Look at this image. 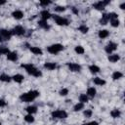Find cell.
<instances>
[{"label":"cell","mask_w":125,"mask_h":125,"mask_svg":"<svg viewBox=\"0 0 125 125\" xmlns=\"http://www.w3.org/2000/svg\"><path fill=\"white\" fill-rule=\"evenodd\" d=\"M39 91L37 90H31V91H28L26 93H23L20 96V100L23 103H30L32 101H34L37 97H39Z\"/></svg>","instance_id":"cell-1"},{"label":"cell","mask_w":125,"mask_h":125,"mask_svg":"<svg viewBox=\"0 0 125 125\" xmlns=\"http://www.w3.org/2000/svg\"><path fill=\"white\" fill-rule=\"evenodd\" d=\"M21 67L24 68V70H25L28 74H30V75H32V76H34V77H40V76H42V72H41L35 65H33L32 63L21 64Z\"/></svg>","instance_id":"cell-2"},{"label":"cell","mask_w":125,"mask_h":125,"mask_svg":"<svg viewBox=\"0 0 125 125\" xmlns=\"http://www.w3.org/2000/svg\"><path fill=\"white\" fill-rule=\"evenodd\" d=\"M62 50H63V46L60 43H56V44H53V45H50L47 47V51L53 55H57L60 52H62Z\"/></svg>","instance_id":"cell-3"},{"label":"cell","mask_w":125,"mask_h":125,"mask_svg":"<svg viewBox=\"0 0 125 125\" xmlns=\"http://www.w3.org/2000/svg\"><path fill=\"white\" fill-rule=\"evenodd\" d=\"M52 117L57 118V119H64V118L67 117V112L65 110H62V109L54 110L52 112Z\"/></svg>","instance_id":"cell-4"},{"label":"cell","mask_w":125,"mask_h":125,"mask_svg":"<svg viewBox=\"0 0 125 125\" xmlns=\"http://www.w3.org/2000/svg\"><path fill=\"white\" fill-rule=\"evenodd\" d=\"M11 37H12L11 30L4 29V28H1V29H0V42L10 40V39H11Z\"/></svg>","instance_id":"cell-5"},{"label":"cell","mask_w":125,"mask_h":125,"mask_svg":"<svg viewBox=\"0 0 125 125\" xmlns=\"http://www.w3.org/2000/svg\"><path fill=\"white\" fill-rule=\"evenodd\" d=\"M53 18H54V20H55V22H56L58 25L64 26V25H68V23H69V21H68L67 19L62 18V17H61V16L55 15V16H53Z\"/></svg>","instance_id":"cell-6"},{"label":"cell","mask_w":125,"mask_h":125,"mask_svg":"<svg viewBox=\"0 0 125 125\" xmlns=\"http://www.w3.org/2000/svg\"><path fill=\"white\" fill-rule=\"evenodd\" d=\"M109 3H110V1H109V0L98 1V2H96V3H94V4H93V8H94V9H96V10H98V11H102V10H104V7H105L106 5H108Z\"/></svg>","instance_id":"cell-7"},{"label":"cell","mask_w":125,"mask_h":125,"mask_svg":"<svg viewBox=\"0 0 125 125\" xmlns=\"http://www.w3.org/2000/svg\"><path fill=\"white\" fill-rule=\"evenodd\" d=\"M12 35H17V36H22L25 33V29L21 25H16L12 30H11Z\"/></svg>","instance_id":"cell-8"},{"label":"cell","mask_w":125,"mask_h":125,"mask_svg":"<svg viewBox=\"0 0 125 125\" xmlns=\"http://www.w3.org/2000/svg\"><path fill=\"white\" fill-rule=\"evenodd\" d=\"M66 65L68 66L69 70L72 71V72H79L81 70V68H82L81 65L78 64V63H76V62H67Z\"/></svg>","instance_id":"cell-9"},{"label":"cell","mask_w":125,"mask_h":125,"mask_svg":"<svg viewBox=\"0 0 125 125\" xmlns=\"http://www.w3.org/2000/svg\"><path fill=\"white\" fill-rule=\"evenodd\" d=\"M117 49V44L116 43H114V42H109L106 46H105V48H104V51L107 53V54H112L115 50Z\"/></svg>","instance_id":"cell-10"},{"label":"cell","mask_w":125,"mask_h":125,"mask_svg":"<svg viewBox=\"0 0 125 125\" xmlns=\"http://www.w3.org/2000/svg\"><path fill=\"white\" fill-rule=\"evenodd\" d=\"M40 17H41V20L47 21L48 19H50V18L52 17V15H51V13H50L49 11L43 10V11H41V13H40Z\"/></svg>","instance_id":"cell-11"},{"label":"cell","mask_w":125,"mask_h":125,"mask_svg":"<svg viewBox=\"0 0 125 125\" xmlns=\"http://www.w3.org/2000/svg\"><path fill=\"white\" fill-rule=\"evenodd\" d=\"M12 16H13V18L16 19V20H21V19L23 18V13H22V11H21V10H16V11H14V12L12 13Z\"/></svg>","instance_id":"cell-12"},{"label":"cell","mask_w":125,"mask_h":125,"mask_svg":"<svg viewBox=\"0 0 125 125\" xmlns=\"http://www.w3.org/2000/svg\"><path fill=\"white\" fill-rule=\"evenodd\" d=\"M7 60L11 62H16L18 60V54L17 52H9L7 55Z\"/></svg>","instance_id":"cell-13"},{"label":"cell","mask_w":125,"mask_h":125,"mask_svg":"<svg viewBox=\"0 0 125 125\" xmlns=\"http://www.w3.org/2000/svg\"><path fill=\"white\" fill-rule=\"evenodd\" d=\"M29 50H30V52H31L32 54H34V55H36V56H41V55H43V51H42V49H40L39 47H30Z\"/></svg>","instance_id":"cell-14"},{"label":"cell","mask_w":125,"mask_h":125,"mask_svg":"<svg viewBox=\"0 0 125 125\" xmlns=\"http://www.w3.org/2000/svg\"><path fill=\"white\" fill-rule=\"evenodd\" d=\"M107 60L110 62H117L119 60H120V56L118 54H110L107 58Z\"/></svg>","instance_id":"cell-15"},{"label":"cell","mask_w":125,"mask_h":125,"mask_svg":"<svg viewBox=\"0 0 125 125\" xmlns=\"http://www.w3.org/2000/svg\"><path fill=\"white\" fill-rule=\"evenodd\" d=\"M93 82H94V84H96L98 86H104L106 83L105 80L103 79V78H101V77H95V78H93Z\"/></svg>","instance_id":"cell-16"},{"label":"cell","mask_w":125,"mask_h":125,"mask_svg":"<svg viewBox=\"0 0 125 125\" xmlns=\"http://www.w3.org/2000/svg\"><path fill=\"white\" fill-rule=\"evenodd\" d=\"M98 35H99V37H100L101 39H104V38L108 37V35H109V31L106 30V29H101V30H99Z\"/></svg>","instance_id":"cell-17"},{"label":"cell","mask_w":125,"mask_h":125,"mask_svg":"<svg viewBox=\"0 0 125 125\" xmlns=\"http://www.w3.org/2000/svg\"><path fill=\"white\" fill-rule=\"evenodd\" d=\"M96 93H97V91H96V89H95L94 87H89V88L87 89L86 95H87L89 98H94V97L96 96Z\"/></svg>","instance_id":"cell-18"},{"label":"cell","mask_w":125,"mask_h":125,"mask_svg":"<svg viewBox=\"0 0 125 125\" xmlns=\"http://www.w3.org/2000/svg\"><path fill=\"white\" fill-rule=\"evenodd\" d=\"M12 79H13L16 83H21V82L23 81L24 77H23V75H21V74L18 73V74H15V75L12 77Z\"/></svg>","instance_id":"cell-19"},{"label":"cell","mask_w":125,"mask_h":125,"mask_svg":"<svg viewBox=\"0 0 125 125\" xmlns=\"http://www.w3.org/2000/svg\"><path fill=\"white\" fill-rule=\"evenodd\" d=\"M38 25H39L40 27H42L43 29H46V30L50 29V25L47 23V21H43V20H40V21H38Z\"/></svg>","instance_id":"cell-20"},{"label":"cell","mask_w":125,"mask_h":125,"mask_svg":"<svg viewBox=\"0 0 125 125\" xmlns=\"http://www.w3.org/2000/svg\"><path fill=\"white\" fill-rule=\"evenodd\" d=\"M45 68H47L48 70H54L57 67V64L55 62H45L43 65Z\"/></svg>","instance_id":"cell-21"},{"label":"cell","mask_w":125,"mask_h":125,"mask_svg":"<svg viewBox=\"0 0 125 125\" xmlns=\"http://www.w3.org/2000/svg\"><path fill=\"white\" fill-rule=\"evenodd\" d=\"M110 115H111L112 118H118L121 115V111L119 109H117V108H114V109H112L110 111Z\"/></svg>","instance_id":"cell-22"},{"label":"cell","mask_w":125,"mask_h":125,"mask_svg":"<svg viewBox=\"0 0 125 125\" xmlns=\"http://www.w3.org/2000/svg\"><path fill=\"white\" fill-rule=\"evenodd\" d=\"M25 110H26V112L28 114H33V113H36L37 112V107L35 105H29V106H27L25 108Z\"/></svg>","instance_id":"cell-23"},{"label":"cell","mask_w":125,"mask_h":125,"mask_svg":"<svg viewBox=\"0 0 125 125\" xmlns=\"http://www.w3.org/2000/svg\"><path fill=\"white\" fill-rule=\"evenodd\" d=\"M111 77H112L113 80H118V79H120V78L123 77V73L120 72V71H117V70H116V71H114V72L112 73Z\"/></svg>","instance_id":"cell-24"},{"label":"cell","mask_w":125,"mask_h":125,"mask_svg":"<svg viewBox=\"0 0 125 125\" xmlns=\"http://www.w3.org/2000/svg\"><path fill=\"white\" fill-rule=\"evenodd\" d=\"M108 17H107V14H104L103 16H102V18L100 19V24H103V25H104V24H106L107 22H108Z\"/></svg>","instance_id":"cell-25"},{"label":"cell","mask_w":125,"mask_h":125,"mask_svg":"<svg viewBox=\"0 0 125 125\" xmlns=\"http://www.w3.org/2000/svg\"><path fill=\"white\" fill-rule=\"evenodd\" d=\"M89 70L91 71V73L96 74V73H99L100 72V67L98 65H96V64H92V65L89 66Z\"/></svg>","instance_id":"cell-26"},{"label":"cell","mask_w":125,"mask_h":125,"mask_svg":"<svg viewBox=\"0 0 125 125\" xmlns=\"http://www.w3.org/2000/svg\"><path fill=\"white\" fill-rule=\"evenodd\" d=\"M0 80L3 81V82H10L12 80V77L10 75L6 74V73H3V74L0 75Z\"/></svg>","instance_id":"cell-27"},{"label":"cell","mask_w":125,"mask_h":125,"mask_svg":"<svg viewBox=\"0 0 125 125\" xmlns=\"http://www.w3.org/2000/svg\"><path fill=\"white\" fill-rule=\"evenodd\" d=\"M78 31H80L81 33L85 34V33H87L89 31V27L86 24H81V25L78 26Z\"/></svg>","instance_id":"cell-28"},{"label":"cell","mask_w":125,"mask_h":125,"mask_svg":"<svg viewBox=\"0 0 125 125\" xmlns=\"http://www.w3.org/2000/svg\"><path fill=\"white\" fill-rule=\"evenodd\" d=\"M88 101H89V97L86 94H81L79 96V103L86 104V103H88Z\"/></svg>","instance_id":"cell-29"},{"label":"cell","mask_w":125,"mask_h":125,"mask_svg":"<svg viewBox=\"0 0 125 125\" xmlns=\"http://www.w3.org/2000/svg\"><path fill=\"white\" fill-rule=\"evenodd\" d=\"M84 108V104H82V103H77L76 104H74V106H73V110L74 111H80V110H82Z\"/></svg>","instance_id":"cell-30"},{"label":"cell","mask_w":125,"mask_h":125,"mask_svg":"<svg viewBox=\"0 0 125 125\" xmlns=\"http://www.w3.org/2000/svg\"><path fill=\"white\" fill-rule=\"evenodd\" d=\"M74 51H75V53H76V54H78V55H82V54H84V52H85L84 48H83L82 46H80V45L75 46Z\"/></svg>","instance_id":"cell-31"},{"label":"cell","mask_w":125,"mask_h":125,"mask_svg":"<svg viewBox=\"0 0 125 125\" xmlns=\"http://www.w3.org/2000/svg\"><path fill=\"white\" fill-rule=\"evenodd\" d=\"M24 121L27 123H33L34 122V117L32 114H26L24 116Z\"/></svg>","instance_id":"cell-32"},{"label":"cell","mask_w":125,"mask_h":125,"mask_svg":"<svg viewBox=\"0 0 125 125\" xmlns=\"http://www.w3.org/2000/svg\"><path fill=\"white\" fill-rule=\"evenodd\" d=\"M10 52L9 48L6 46H0V55H8V53Z\"/></svg>","instance_id":"cell-33"},{"label":"cell","mask_w":125,"mask_h":125,"mask_svg":"<svg viewBox=\"0 0 125 125\" xmlns=\"http://www.w3.org/2000/svg\"><path fill=\"white\" fill-rule=\"evenodd\" d=\"M110 24H111V26H112V27H117V26H119L120 21H119V20H118V19L110 20Z\"/></svg>","instance_id":"cell-34"},{"label":"cell","mask_w":125,"mask_h":125,"mask_svg":"<svg viewBox=\"0 0 125 125\" xmlns=\"http://www.w3.org/2000/svg\"><path fill=\"white\" fill-rule=\"evenodd\" d=\"M107 17H108V20H115V19H118V15L114 12H111V13H108L107 14Z\"/></svg>","instance_id":"cell-35"},{"label":"cell","mask_w":125,"mask_h":125,"mask_svg":"<svg viewBox=\"0 0 125 125\" xmlns=\"http://www.w3.org/2000/svg\"><path fill=\"white\" fill-rule=\"evenodd\" d=\"M59 94H60V96H62V97L66 96V95L68 94V89H67V88H62V89H61V91L59 92Z\"/></svg>","instance_id":"cell-36"},{"label":"cell","mask_w":125,"mask_h":125,"mask_svg":"<svg viewBox=\"0 0 125 125\" xmlns=\"http://www.w3.org/2000/svg\"><path fill=\"white\" fill-rule=\"evenodd\" d=\"M83 114H84V116H85L86 118H89V117H91V116H92L93 112H92V110H91V109H85V110H84V112H83Z\"/></svg>","instance_id":"cell-37"},{"label":"cell","mask_w":125,"mask_h":125,"mask_svg":"<svg viewBox=\"0 0 125 125\" xmlns=\"http://www.w3.org/2000/svg\"><path fill=\"white\" fill-rule=\"evenodd\" d=\"M54 9H55L56 12H64V11L66 10V8H65L64 6H57V7H55Z\"/></svg>","instance_id":"cell-38"},{"label":"cell","mask_w":125,"mask_h":125,"mask_svg":"<svg viewBox=\"0 0 125 125\" xmlns=\"http://www.w3.org/2000/svg\"><path fill=\"white\" fill-rule=\"evenodd\" d=\"M52 2L51 1H40L39 2V4L41 5V6H43V7H47L48 5H50Z\"/></svg>","instance_id":"cell-39"},{"label":"cell","mask_w":125,"mask_h":125,"mask_svg":"<svg viewBox=\"0 0 125 125\" xmlns=\"http://www.w3.org/2000/svg\"><path fill=\"white\" fill-rule=\"evenodd\" d=\"M6 104H7V103L3 99H0V107H4V106H6Z\"/></svg>","instance_id":"cell-40"},{"label":"cell","mask_w":125,"mask_h":125,"mask_svg":"<svg viewBox=\"0 0 125 125\" xmlns=\"http://www.w3.org/2000/svg\"><path fill=\"white\" fill-rule=\"evenodd\" d=\"M119 7H120V9H121V10H124V9H125V2H123V3H121Z\"/></svg>","instance_id":"cell-41"},{"label":"cell","mask_w":125,"mask_h":125,"mask_svg":"<svg viewBox=\"0 0 125 125\" xmlns=\"http://www.w3.org/2000/svg\"><path fill=\"white\" fill-rule=\"evenodd\" d=\"M71 10H72V12H73L74 14H78V10H77L75 7H72V8H71Z\"/></svg>","instance_id":"cell-42"},{"label":"cell","mask_w":125,"mask_h":125,"mask_svg":"<svg viewBox=\"0 0 125 125\" xmlns=\"http://www.w3.org/2000/svg\"><path fill=\"white\" fill-rule=\"evenodd\" d=\"M89 125H99V123L97 121H91L89 122Z\"/></svg>","instance_id":"cell-43"},{"label":"cell","mask_w":125,"mask_h":125,"mask_svg":"<svg viewBox=\"0 0 125 125\" xmlns=\"http://www.w3.org/2000/svg\"><path fill=\"white\" fill-rule=\"evenodd\" d=\"M4 4H6V1H5V0L0 1V6H1V5H4Z\"/></svg>","instance_id":"cell-44"},{"label":"cell","mask_w":125,"mask_h":125,"mask_svg":"<svg viewBox=\"0 0 125 125\" xmlns=\"http://www.w3.org/2000/svg\"><path fill=\"white\" fill-rule=\"evenodd\" d=\"M82 125H89V123H83Z\"/></svg>","instance_id":"cell-45"},{"label":"cell","mask_w":125,"mask_h":125,"mask_svg":"<svg viewBox=\"0 0 125 125\" xmlns=\"http://www.w3.org/2000/svg\"><path fill=\"white\" fill-rule=\"evenodd\" d=\"M0 125H2V123H1V122H0Z\"/></svg>","instance_id":"cell-46"}]
</instances>
